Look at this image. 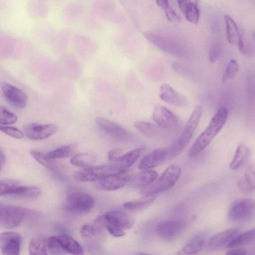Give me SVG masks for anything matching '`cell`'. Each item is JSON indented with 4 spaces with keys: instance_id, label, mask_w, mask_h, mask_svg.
<instances>
[{
    "instance_id": "17",
    "label": "cell",
    "mask_w": 255,
    "mask_h": 255,
    "mask_svg": "<svg viewBox=\"0 0 255 255\" xmlns=\"http://www.w3.org/2000/svg\"><path fill=\"white\" fill-rule=\"evenodd\" d=\"M159 97L164 102L174 106L184 107L187 105L186 98L168 84H163L161 85L159 88Z\"/></svg>"
},
{
    "instance_id": "2",
    "label": "cell",
    "mask_w": 255,
    "mask_h": 255,
    "mask_svg": "<svg viewBox=\"0 0 255 255\" xmlns=\"http://www.w3.org/2000/svg\"><path fill=\"white\" fill-rule=\"evenodd\" d=\"M203 108L197 106L190 116L186 125L179 137L167 149V158H173L179 154L192 137L200 122Z\"/></svg>"
},
{
    "instance_id": "36",
    "label": "cell",
    "mask_w": 255,
    "mask_h": 255,
    "mask_svg": "<svg viewBox=\"0 0 255 255\" xmlns=\"http://www.w3.org/2000/svg\"><path fill=\"white\" fill-rule=\"evenodd\" d=\"M47 250L51 254L61 255L66 254L62 247L57 236H51L47 240Z\"/></svg>"
},
{
    "instance_id": "24",
    "label": "cell",
    "mask_w": 255,
    "mask_h": 255,
    "mask_svg": "<svg viewBox=\"0 0 255 255\" xmlns=\"http://www.w3.org/2000/svg\"><path fill=\"white\" fill-rule=\"evenodd\" d=\"M224 19L226 26V37L228 42L232 44H237L242 35L237 24L228 15H225Z\"/></svg>"
},
{
    "instance_id": "30",
    "label": "cell",
    "mask_w": 255,
    "mask_h": 255,
    "mask_svg": "<svg viewBox=\"0 0 255 255\" xmlns=\"http://www.w3.org/2000/svg\"><path fill=\"white\" fill-rule=\"evenodd\" d=\"M134 127L140 132L147 137H152L157 134L159 131V127L152 123L137 121L133 124Z\"/></svg>"
},
{
    "instance_id": "37",
    "label": "cell",
    "mask_w": 255,
    "mask_h": 255,
    "mask_svg": "<svg viewBox=\"0 0 255 255\" xmlns=\"http://www.w3.org/2000/svg\"><path fill=\"white\" fill-rule=\"evenodd\" d=\"M239 66L234 59L231 60L228 63L222 77V81L225 83L233 78L238 73Z\"/></svg>"
},
{
    "instance_id": "48",
    "label": "cell",
    "mask_w": 255,
    "mask_h": 255,
    "mask_svg": "<svg viewBox=\"0 0 255 255\" xmlns=\"http://www.w3.org/2000/svg\"><path fill=\"white\" fill-rule=\"evenodd\" d=\"M177 2L181 12L184 14L191 1L190 0H177Z\"/></svg>"
},
{
    "instance_id": "32",
    "label": "cell",
    "mask_w": 255,
    "mask_h": 255,
    "mask_svg": "<svg viewBox=\"0 0 255 255\" xmlns=\"http://www.w3.org/2000/svg\"><path fill=\"white\" fill-rule=\"evenodd\" d=\"M30 154L36 160L46 168L51 170H55L58 168L57 162L54 159L49 158L47 154L35 150H32Z\"/></svg>"
},
{
    "instance_id": "33",
    "label": "cell",
    "mask_w": 255,
    "mask_h": 255,
    "mask_svg": "<svg viewBox=\"0 0 255 255\" xmlns=\"http://www.w3.org/2000/svg\"><path fill=\"white\" fill-rule=\"evenodd\" d=\"M20 186L14 181H0V196L11 195L15 196Z\"/></svg>"
},
{
    "instance_id": "22",
    "label": "cell",
    "mask_w": 255,
    "mask_h": 255,
    "mask_svg": "<svg viewBox=\"0 0 255 255\" xmlns=\"http://www.w3.org/2000/svg\"><path fill=\"white\" fill-rule=\"evenodd\" d=\"M157 173L152 170H144L133 177H131L128 185L132 188L144 187L152 183L157 178Z\"/></svg>"
},
{
    "instance_id": "40",
    "label": "cell",
    "mask_w": 255,
    "mask_h": 255,
    "mask_svg": "<svg viewBox=\"0 0 255 255\" xmlns=\"http://www.w3.org/2000/svg\"><path fill=\"white\" fill-rule=\"evenodd\" d=\"M0 130L15 138L20 139L24 137L23 132L13 127L0 126Z\"/></svg>"
},
{
    "instance_id": "27",
    "label": "cell",
    "mask_w": 255,
    "mask_h": 255,
    "mask_svg": "<svg viewBox=\"0 0 255 255\" xmlns=\"http://www.w3.org/2000/svg\"><path fill=\"white\" fill-rule=\"evenodd\" d=\"M30 255H45L47 254V241L42 236H37L32 238L29 245Z\"/></svg>"
},
{
    "instance_id": "38",
    "label": "cell",
    "mask_w": 255,
    "mask_h": 255,
    "mask_svg": "<svg viewBox=\"0 0 255 255\" xmlns=\"http://www.w3.org/2000/svg\"><path fill=\"white\" fill-rule=\"evenodd\" d=\"M17 117L14 113L9 111L3 107L0 106V124L9 125L15 123Z\"/></svg>"
},
{
    "instance_id": "47",
    "label": "cell",
    "mask_w": 255,
    "mask_h": 255,
    "mask_svg": "<svg viewBox=\"0 0 255 255\" xmlns=\"http://www.w3.org/2000/svg\"><path fill=\"white\" fill-rule=\"evenodd\" d=\"M247 251L245 248L241 247L233 248L226 253V255H246Z\"/></svg>"
},
{
    "instance_id": "10",
    "label": "cell",
    "mask_w": 255,
    "mask_h": 255,
    "mask_svg": "<svg viewBox=\"0 0 255 255\" xmlns=\"http://www.w3.org/2000/svg\"><path fill=\"white\" fill-rule=\"evenodd\" d=\"M113 172L110 165L91 166L85 167L74 173V178L81 182L100 180Z\"/></svg>"
},
{
    "instance_id": "7",
    "label": "cell",
    "mask_w": 255,
    "mask_h": 255,
    "mask_svg": "<svg viewBox=\"0 0 255 255\" xmlns=\"http://www.w3.org/2000/svg\"><path fill=\"white\" fill-rule=\"evenodd\" d=\"M25 214V211L21 207L0 204V227L6 229L17 227Z\"/></svg>"
},
{
    "instance_id": "46",
    "label": "cell",
    "mask_w": 255,
    "mask_h": 255,
    "mask_svg": "<svg viewBox=\"0 0 255 255\" xmlns=\"http://www.w3.org/2000/svg\"><path fill=\"white\" fill-rule=\"evenodd\" d=\"M106 228L108 232L114 237H122L126 235L124 230L121 228L111 226H107Z\"/></svg>"
},
{
    "instance_id": "6",
    "label": "cell",
    "mask_w": 255,
    "mask_h": 255,
    "mask_svg": "<svg viewBox=\"0 0 255 255\" xmlns=\"http://www.w3.org/2000/svg\"><path fill=\"white\" fill-rule=\"evenodd\" d=\"M96 222L106 227L111 226L128 230L133 226L134 220L127 212L121 210H114L99 217Z\"/></svg>"
},
{
    "instance_id": "43",
    "label": "cell",
    "mask_w": 255,
    "mask_h": 255,
    "mask_svg": "<svg viewBox=\"0 0 255 255\" xmlns=\"http://www.w3.org/2000/svg\"><path fill=\"white\" fill-rule=\"evenodd\" d=\"M164 9L166 17L168 21L175 23L180 21L181 17L172 8L168 6Z\"/></svg>"
},
{
    "instance_id": "18",
    "label": "cell",
    "mask_w": 255,
    "mask_h": 255,
    "mask_svg": "<svg viewBox=\"0 0 255 255\" xmlns=\"http://www.w3.org/2000/svg\"><path fill=\"white\" fill-rule=\"evenodd\" d=\"M144 147L140 146L123 154L114 162L110 164L113 172L125 170L133 164L143 153Z\"/></svg>"
},
{
    "instance_id": "45",
    "label": "cell",
    "mask_w": 255,
    "mask_h": 255,
    "mask_svg": "<svg viewBox=\"0 0 255 255\" xmlns=\"http://www.w3.org/2000/svg\"><path fill=\"white\" fill-rule=\"evenodd\" d=\"M123 150L120 148H114L110 150L108 153V159L111 161H115L123 155Z\"/></svg>"
},
{
    "instance_id": "3",
    "label": "cell",
    "mask_w": 255,
    "mask_h": 255,
    "mask_svg": "<svg viewBox=\"0 0 255 255\" xmlns=\"http://www.w3.org/2000/svg\"><path fill=\"white\" fill-rule=\"evenodd\" d=\"M181 173L180 167L172 164L165 169L157 180L143 187L140 192L144 196H149L165 191L175 184Z\"/></svg>"
},
{
    "instance_id": "49",
    "label": "cell",
    "mask_w": 255,
    "mask_h": 255,
    "mask_svg": "<svg viewBox=\"0 0 255 255\" xmlns=\"http://www.w3.org/2000/svg\"><path fill=\"white\" fill-rule=\"evenodd\" d=\"M5 162V156L2 149L0 148V171L3 168Z\"/></svg>"
},
{
    "instance_id": "15",
    "label": "cell",
    "mask_w": 255,
    "mask_h": 255,
    "mask_svg": "<svg viewBox=\"0 0 255 255\" xmlns=\"http://www.w3.org/2000/svg\"><path fill=\"white\" fill-rule=\"evenodd\" d=\"M152 118L158 126L163 128H172L179 123L178 118L168 109L161 105L155 106Z\"/></svg>"
},
{
    "instance_id": "41",
    "label": "cell",
    "mask_w": 255,
    "mask_h": 255,
    "mask_svg": "<svg viewBox=\"0 0 255 255\" xmlns=\"http://www.w3.org/2000/svg\"><path fill=\"white\" fill-rule=\"evenodd\" d=\"M221 54V47L218 43L212 44L209 51V60L211 63H214L219 58Z\"/></svg>"
},
{
    "instance_id": "19",
    "label": "cell",
    "mask_w": 255,
    "mask_h": 255,
    "mask_svg": "<svg viewBox=\"0 0 255 255\" xmlns=\"http://www.w3.org/2000/svg\"><path fill=\"white\" fill-rule=\"evenodd\" d=\"M167 149L159 148L146 154L140 161L138 168L147 170L161 164L167 159Z\"/></svg>"
},
{
    "instance_id": "16",
    "label": "cell",
    "mask_w": 255,
    "mask_h": 255,
    "mask_svg": "<svg viewBox=\"0 0 255 255\" xmlns=\"http://www.w3.org/2000/svg\"><path fill=\"white\" fill-rule=\"evenodd\" d=\"M96 123L105 132L115 138L126 140L131 137V134L127 130L111 120L97 117Z\"/></svg>"
},
{
    "instance_id": "11",
    "label": "cell",
    "mask_w": 255,
    "mask_h": 255,
    "mask_svg": "<svg viewBox=\"0 0 255 255\" xmlns=\"http://www.w3.org/2000/svg\"><path fill=\"white\" fill-rule=\"evenodd\" d=\"M21 241V237L17 232L2 233L0 234V250L3 255H18Z\"/></svg>"
},
{
    "instance_id": "44",
    "label": "cell",
    "mask_w": 255,
    "mask_h": 255,
    "mask_svg": "<svg viewBox=\"0 0 255 255\" xmlns=\"http://www.w3.org/2000/svg\"><path fill=\"white\" fill-rule=\"evenodd\" d=\"M238 187L239 190L244 193H250L255 190V187L247 183L243 177L239 180Z\"/></svg>"
},
{
    "instance_id": "20",
    "label": "cell",
    "mask_w": 255,
    "mask_h": 255,
    "mask_svg": "<svg viewBox=\"0 0 255 255\" xmlns=\"http://www.w3.org/2000/svg\"><path fill=\"white\" fill-rule=\"evenodd\" d=\"M239 232L238 228H232L218 233L209 239L208 247L211 250H216L226 246Z\"/></svg>"
},
{
    "instance_id": "8",
    "label": "cell",
    "mask_w": 255,
    "mask_h": 255,
    "mask_svg": "<svg viewBox=\"0 0 255 255\" xmlns=\"http://www.w3.org/2000/svg\"><path fill=\"white\" fill-rule=\"evenodd\" d=\"M255 211V201L250 198L237 200L231 206L228 213L229 219L241 222L252 218Z\"/></svg>"
},
{
    "instance_id": "31",
    "label": "cell",
    "mask_w": 255,
    "mask_h": 255,
    "mask_svg": "<svg viewBox=\"0 0 255 255\" xmlns=\"http://www.w3.org/2000/svg\"><path fill=\"white\" fill-rule=\"evenodd\" d=\"M95 161V158L94 156L88 153L76 154L70 159V162L72 165L85 168L92 166Z\"/></svg>"
},
{
    "instance_id": "50",
    "label": "cell",
    "mask_w": 255,
    "mask_h": 255,
    "mask_svg": "<svg viewBox=\"0 0 255 255\" xmlns=\"http://www.w3.org/2000/svg\"><path fill=\"white\" fill-rule=\"evenodd\" d=\"M157 4L160 7L165 9L168 6V0H156Z\"/></svg>"
},
{
    "instance_id": "28",
    "label": "cell",
    "mask_w": 255,
    "mask_h": 255,
    "mask_svg": "<svg viewBox=\"0 0 255 255\" xmlns=\"http://www.w3.org/2000/svg\"><path fill=\"white\" fill-rule=\"evenodd\" d=\"M255 230L253 228L235 236L226 246L228 248L241 247L252 242L255 239Z\"/></svg>"
},
{
    "instance_id": "14",
    "label": "cell",
    "mask_w": 255,
    "mask_h": 255,
    "mask_svg": "<svg viewBox=\"0 0 255 255\" xmlns=\"http://www.w3.org/2000/svg\"><path fill=\"white\" fill-rule=\"evenodd\" d=\"M58 127L54 124L38 125L31 124L24 128V133L32 140H42L47 138L57 130Z\"/></svg>"
},
{
    "instance_id": "25",
    "label": "cell",
    "mask_w": 255,
    "mask_h": 255,
    "mask_svg": "<svg viewBox=\"0 0 255 255\" xmlns=\"http://www.w3.org/2000/svg\"><path fill=\"white\" fill-rule=\"evenodd\" d=\"M250 154V150L247 146L243 144L239 145L233 160L229 164L230 168L236 170L240 168L247 161Z\"/></svg>"
},
{
    "instance_id": "21",
    "label": "cell",
    "mask_w": 255,
    "mask_h": 255,
    "mask_svg": "<svg viewBox=\"0 0 255 255\" xmlns=\"http://www.w3.org/2000/svg\"><path fill=\"white\" fill-rule=\"evenodd\" d=\"M206 237L204 234H199L193 236L180 250L177 254L192 255L199 253L205 247Z\"/></svg>"
},
{
    "instance_id": "42",
    "label": "cell",
    "mask_w": 255,
    "mask_h": 255,
    "mask_svg": "<svg viewBox=\"0 0 255 255\" xmlns=\"http://www.w3.org/2000/svg\"><path fill=\"white\" fill-rule=\"evenodd\" d=\"M243 178L250 185L254 187H255V167L253 165L251 164L247 167Z\"/></svg>"
},
{
    "instance_id": "34",
    "label": "cell",
    "mask_w": 255,
    "mask_h": 255,
    "mask_svg": "<svg viewBox=\"0 0 255 255\" xmlns=\"http://www.w3.org/2000/svg\"><path fill=\"white\" fill-rule=\"evenodd\" d=\"M41 195L40 189L36 186L21 185L15 197L25 199H36Z\"/></svg>"
},
{
    "instance_id": "9",
    "label": "cell",
    "mask_w": 255,
    "mask_h": 255,
    "mask_svg": "<svg viewBox=\"0 0 255 255\" xmlns=\"http://www.w3.org/2000/svg\"><path fill=\"white\" fill-rule=\"evenodd\" d=\"M186 223L182 220H167L159 223L156 227L157 235L161 239L171 240L178 237L185 230Z\"/></svg>"
},
{
    "instance_id": "12",
    "label": "cell",
    "mask_w": 255,
    "mask_h": 255,
    "mask_svg": "<svg viewBox=\"0 0 255 255\" xmlns=\"http://www.w3.org/2000/svg\"><path fill=\"white\" fill-rule=\"evenodd\" d=\"M131 177L129 173L126 170L111 173L100 180V186L105 191L118 190L128 183Z\"/></svg>"
},
{
    "instance_id": "23",
    "label": "cell",
    "mask_w": 255,
    "mask_h": 255,
    "mask_svg": "<svg viewBox=\"0 0 255 255\" xmlns=\"http://www.w3.org/2000/svg\"><path fill=\"white\" fill-rule=\"evenodd\" d=\"M57 237L62 247L66 253L76 255L83 254L82 246L70 236L62 234Z\"/></svg>"
},
{
    "instance_id": "26",
    "label": "cell",
    "mask_w": 255,
    "mask_h": 255,
    "mask_svg": "<svg viewBox=\"0 0 255 255\" xmlns=\"http://www.w3.org/2000/svg\"><path fill=\"white\" fill-rule=\"evenodd\" d=\"M155 195L145 196L144 197L133 201H129L123 204L127 210L138 211L150 206L155 200Z\"/></svg>"
},
{
    "instance_id": "39",
    "label": "cell",
    "mask_w": 255,
    "mask_h": 255,
    "mask_svg": "<svg viewBox=\"0 0 255 255\" xmlns=\"http://www.w3.org/2000/svg\"><path fill=\"white\" fill-rule=\"evenodd\" d=\"M80 233L82 237L87 238L100 235L101 231L97 227L86 224L81 227Z\"/></svg>"
},
{
    "instance_id": "5",
    "label": "cell",
    "mask_w": 255,
    "mask_h": 255,
    "mask_svg": "<svg viewBox=\"0 0 255 255\" xmlns=\"http://www.w3.org/2000/svg\"><path fill=\"white\" fill-rule=\"evenodd\" d=\"M95 200L91 195L81 191L70 193L66 200L65 209L76 214H85L93 207Z\"/></svg>"
},
{
    "instance_id": "13",
    "label": "cell",
    "mask_w": 255,
    "mask_h": 255,
    "mask_svg": "<svg viewBox=\"0 0 255 255\" xmlns=\"http://www.w3.org/2000/svg\"><path fill=\"white\" fill-rule=\"evenodd\" d=\"M1 89L7 101L17 108H23L27 104L26 95L20 89L6 82L1 83Z\"/></svg>"
},
{
    "instance_id": "1",
    "label": "cell",
    "mask_w": 255,
    "mask_h": 255,
    "mask_svg": "<svg viewBox=\"0 0 255 255\" xmlns=\"http://www.w3.org/2000/svg\"><path fill=\"white\" fill-rule=\"evenodd\" d=\"M228 117V110L220 107L210 120L208 126L200 134L190 147L188 155L193 157L202 151L210 143L225 125Z\"/></svg>"
},
{
    "instance_id": "4",
    "label": "cell",
    "mask_w": 255,
    "mask_h": 255,
    "mask_svg": "<svg viewBox=\"0 0 255 255\" xmlns=\"http://www.w3.org/2000/svg\"><path fill=\"white\" fill-rule=\"evenodd\" d=\"M146 39L161 50L178 57H186L187 48L179 41L168 36L147 32L144 33Z\"/></svg>"
},
{
    "instance_id": "35",
    "label": "cell",
    "mask_w": 255,
    "mask_h": 255,
    "mask_svg": "<svg viewBox=\"0 0 255 255\" xmlns=\"http://www.w3.org/2000/svg\"><path fill=\"white\" fill-rule=\"evenodd\" d=\"M184 15L189 22L196 24L199 21L200 11L198 5L191 2L187 8Z\"/></svg>"
},
{
    "instance_id": "29",
    "label": "cell",
    "mask_w": 255,
    "mask_h": 255,
    "mask_svg": "<svg viewBox=\"0 0 255 255\" xmlns=\"http://www.w3.org/2000/svg\"><path fill=\"white\" fill-rule=\"evenodd\" d=\"M77 150L76 144L65 145L48 152L46 154L53 159L70 157L74 154Z\"/></svg>"
}]
</instances>
